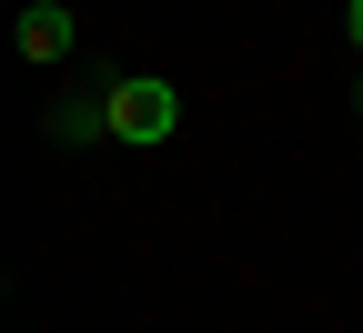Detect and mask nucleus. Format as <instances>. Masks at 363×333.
Masks as SVG:
<instances>
[{
    "mask_svg": "<svg viewBox=\"0 0 363 333\" xmlns=\"http://www.w3.org/2000/svg\"><path fill=\"white\" fill-rule=\"evenodd\" d=\"M172 121H182V91L172 81H152V71L111 81V141H172Z\"/></svg>",
    "mask_w": 363,
    "mask_h": 333,
    "instance_id": "1",
    "label": "nucleus"
},
{
    "mask_svg": "<svg viewBox=\"0 0 363 333\" xmlns=\"http://www.w3.org/2000/svg\"><path fill=\"white\" fill-rule=\"evenodd\" d=\"M21 61H71V11L61 0H21Z\"/></svg>",
    "mask_w": 363,
    "mask_h": 333,
    "instance_id": "2",
    "label": "nucleus"
},
{
    "mask_svg": "<svg viewBox=\"0 0 363 333\" xmlns=\"http://www.w3.org/2000/svg\"><path fill=\"white\" fill-rule=\"evenodd\" d=\"M111 131V91H101V102H61L51 111V141H101Z\"/></svg>",
    "mask_w": 363,
    "mask_h": 333,
    "instance_id": "3",
    "label": "nucleus"
},
{
    "mask_svg": "<svg viewBox=\"0 0 363 333\" xmlns=\"http://www.w3.org/2000/svg\"><path fill=\"white\" fill-rule=\"evenodd\" d=\"M343 40H353V61H363V0H343Z\"/></svg>",
    "mask_w": 363,
    "mask_h": 333,
    "instance_id": "4",
    "label": "nucleus"
}]
</instances>
